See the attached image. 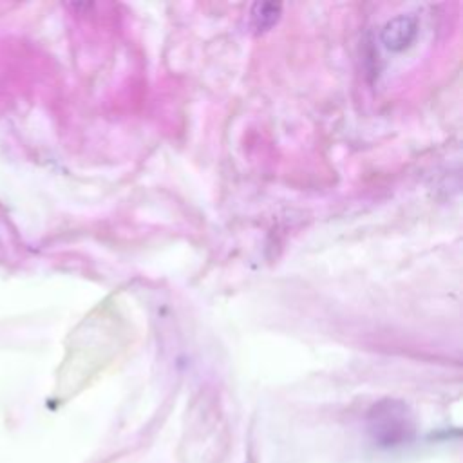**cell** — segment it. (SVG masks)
<instances>
[{
	"label": "cell",
	"instance_id": "cell-2",
	"mask_svg": "<svg viewBox=\"0 0 463 463\" xmlns=\"http://www.w3.org/2000/svg\"><path fill=\"white\" fill-rule=\"evenodd\" d=\"M251 27L257 33H264L271 29L280 18V5L279 4H253L251 7Z\"/></svg>",
	"mask_w": 463,
	"mask_h": 463
},
{
	"label": "cell",
	"instance_id": "cell-1",
	"mask_svg": "<svg viewBox=\"0 0 463 463\" xmlns=\"http://www.w3.org/2000/svg\"><path fill=\"white\" fill-rule=\"evenodd\" d=\"M416 20L412 16H396L385 24L382 31V42L389 51H403L416 36Z\"/></svg>",
	"mask_w": 463,
	"mask_h": 463
}]
</instances>
